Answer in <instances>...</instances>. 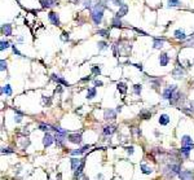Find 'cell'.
<instances>
[{"label": "cell", "instance_id": "1", "mask_svg": "<svg viewBox=\"0 0 194 180\" xmlns=\"http://www.w3.org/2000/svg\"><path fill=\"white\" fill-rule=\"evenodd\" d=\"M163 172L168 176V178H173L175 175H179L181 172V166L179 163H170V165H167V167L163 170Z\"/></svg>", "mask_w": 194, "mask_h": 180}, {"label": "cell", "instance_id": "2", "mask_svg": "<svg viewBox=\"0 0 194 180\" xmlns=\"http://www.w3.org/2000/svg\"><path fill=\"white\" fill-rule=\"evenodd\" d=\"M177 91V86H175V84H172V86H168L166 90L163 91V93H162V99L163 100H172L175 93H176Z\"/></svg>", "mask_w": 194, "mask_h": 180}, {"label": "cell", "instance_id": "3", "mask_svg": "<svg viewBox=\"0 0 194 180\" xmlns=\"http://www.w3.org/2000/svg\"><path fill=\"white\" fill-rule=\"evenodd\" d=\"M67 140H69V141L71 143V144H78V145H79V144H82V135H80V133H69V136H67Z\"/></svg>", "mask_w": 194, "mask_h": 180}, {"label": "cell", "instance_id": "4", "mask_svg": "<svg viewBox=\"0 0 194 180\" xmlns=\"http://www.w3.org/2000/svg\"><path fill=\"white\" fill-rule=\"evenodd\" d=\"M54 141V136L52 135L51 132H45V135L43 137V145L47 148V146H51Z\"/></svg>", "mask_w": 194, "mask_h": 180}, {"label": "cell", "instance_id": "5", "mask_svg": "<svg viewBox=\"0 0 194 180\" xmlns=\"http://www.w3.org/2000/svg\"><path fill=\"white\" fill-rule=\"evenodd\" d=\"M180 180H194V174L189 170H183L179 174Z\"/></svg>", "mask_w": 194, "mask_h": 180}, {"label": "cell", "instance_id": "6", "mask_svg": "<svg viewBox=\"0 0 194 180\" xmlns=\"http://www.w3.org/2000/svg\"><path fill=\"white\" fill-rule=\"evenodd\" d=\"M48 19L52 22V25H54V26H60V17H58V14L57 13H54V12H51L49 14H48Z\"/></svg>", "mask_w": 194, "mask_h": 180}, {"label": "cell", "instance_id": "7", "mask_svg": "<svg viewBox=\"0 0 194 180\" xmlns=\"http://www.w3.org/2000/svg\"><path fill=\"white\" fill-rule=\"evenodd\" d=\"M172 75H173V78H176V79H181V78L184 77V70H183V67H181L180 65H177V66L173 69Z\"/></svg>", "mask_w": 194, "mask_h": 180}, {"label": "cell", "instance_id": "8", "mask_svg": "<svg viewBox=\"0 0 194 180\" xmlns=\"http://www.w3.org/2000/svg\"><path fill=\"white\" fill-rule=\"evenodd\" d=\"M115 117H116V112H114L111 109H106L105 113H103V118L106 120H113V119H115Z\"/></svg>", "mask_w": 194, "mask_h": 180}, {"label": "cell", "instance_id": "9", "mask_svg": "<svg viewBox=\"0 0 194 180\" xmlns=\"http://www.w3.org/2000/svg\"><path fill=\"white\" fill-rule=\"evenodd\" d=\"M170 120H171L170 115L164 113V114H160V115H159V119H158V122H159L160 126H167V124L170 123Z\"/></svg>", "mask_w": 194, "mask_h": 180}, {"label": "cell", "instance_id": "10", "mask_svg": "<svg viewBox=\"0 0 194 180\" xmlns=\"http://www.w3.org/2000/svg\"><path fill=\"white\" fill-rule=\"evenodd\" d=\"M168 62H170V57L167 53H160L159 55V65L160 66H167Z\"/></svg>", "mask_w": 194, "mask_h": 180}, {"label": "cell", "instance_id": "11", "mask_svg": "<svg viewBox=\"0 0 194 180\" xmlns=\"http://www.w3.org/2000/svg\"><path fill=\"white\" fill-rule=\"evenodd\" d=\"M193 149V145H188V146H181V149H180V153H181V156L184 157V158H189V153H190V150Z\"/></svg>", "mask_w": 194, "mask_h": 180}, {"label": "cell", "instance_id": "12", "mask_svg": "<svg viewBox=\"0 0 194 180\" xmlns=\"http://www.w3.org/2000/svg\"><path fill=\"white\" fill-rule=\"evenodd\" d=\"M127 11H128V5H127V4H123L121 8H119V11L115 13V17H118V18L123 17V16L127 14Z\"/></svg>", "mask_w": 194, "mask_h": 180}, {"label": "cell", "instance_id": "13", "mask_svg": "<svg viewBox=\"0 0 194 180\" xmlns=\"http://www.w3.org/2000/svg\"><path fill=\"white\" fill-rule=\"evenodd\" d=\"M181 145L188 146V145H193V139L189 135H184L181 137Z\"/></svg>", "mask_w": 194, "mask_h": 180}, {"label": "cell", "instance_id": "14", "mask_svg": "<svg viewBox=\"0 0 194 180\" xmlns=\"http://www.w3.org/2000/svg\"><path fill=\"white\" fill-rule=\"evenodd\" d=\"M82 161L83 159H79V158H71L70 162H71V170L73 171H76V169L82 165Z\"/></svg>", "mask_w": 194, "mask_h": 180}, {"label": "cell", "instance_id": "15", "mask_svg": "<svg viewBox=\"0 0 194 180\" xmlns=\"http://www.w3.org/2000/svg\"><path fill=\"white\" fill-rule=\"evenodd\" d=\"M52 79H53L54 82H57V83H60V84H63V86H66V87H69V83H67L66 80L63 79L62 77H60V75H56V74H52Z\"/></svg>", "mask_w": 194, "mask_h": 180}, {"label": "cell", "instance_id": "16", "mask_svg": "<svg viewBox=\"0 0 194 180\" xmlns=\"http://www.w3.org/2000/svg\"><path fill=\"white\" fill-rule=\"evenodd\" d=\"M1 32H3V35H8V37H11L12 35V26L9 24H4L1 26Z\"/></svg>", "mask_w": 194, "mask_h": 180}, {"label": "cell", "instance_id": "17", "mask_svg": "<svg viewBox=\"0 0 194 180\" xmlns=\"http://www.w3.org/2000/svg\"><path fill=\"white\" fill-rule=\"evenodd\" d=\"M91 148V146L89 145H84L83 146V148H80V149H76V150H71V154H73V156H80V154H83V153H86L87 152V150H88Z\"/></svg>", "mask_w": 194, "mask_h": 180}, {"label": "cell", "instance_id": "18", "mask_svg": "<svg viewBox=\"0 0 194 180\" xmlns=\"http://www.w3.org/2000/svg\"><path fill=\"white\" fill-rule=\"evenodd\" d=\"M40 4L43 8H52L56 5V0H40Z\"/></svg>", "mask_w": 194, "mask_h": 180}, {"label": "cell", "instance_id": "19", "mask_svg": "<svg viewBox=\"0 0 194 180\" xmlns=\"http://www.w3.org/2000/svg\"><path fill=\"white\" fill-rule=\"evenodd\" d=\"M173 35H175V38L179 39V40H185L186 39L185 32H184V30H181V29H177V30L173 32Z\"/></svg>", "mask_w": 194, "mask_h": 180}, {"label": "cell", "instance_id": "20", "mask_svg": "<svg viewBox=\"0 0 194 180\" xmlns=\"http://www.w3.org/2000/svg\"><path fill=\"white\" fill-rule=\"evenodd\" d=\"M115 126H105L103 127V135H106V136H110V135H113V133L115 132Z\"/></svg>", "mask_w": 194, "mask_h": 180}, {"label": "cell", "instance_id": "21", "mask_svg": "<svg viewBox=\"0 0 194 180\" xmlns=\"http://www.w3.org/2000/svg\"><path fill=\"white\" fill-rule=\"evenodd\" d=\"M140 169H141V172H142V174H145V175H150L151 172H153V169L149 167V166H146L145 163H141Z\"/></svg>", "mask_w": 194, "mask_h": 180}, {"label": "cell", "instance_id": "22", "mask_svg": "<svg viewBox=\"0 0 194 180\" xmlns=\"http://www.w3.org/2000/svg\"><path fill=\"white\" fill-rule=\"evenodd\" d=\"M163 44H164V39H158V38H155L154 40H153V47L157 48V49H159V48L163 47Z\"/></svg>", "mask_w": 194, "mask_h": 180}, {"label": "cell", "instance_id": "23", "mask_svg": "<svg viewBox=\"0 0 194 180\" xmlns=\"http://www.w3.org/2000/svg\"><path fill=\"white\" fill-rule=\"evenodd\" d=\"M116 88H118V91L121 92L122 95H124L126 92H127V84L123 83V82H119L118 84H116Z\"/></svg>", "mask_w": 194, "mask_h": 180}, {"label": "cell", "instance_id": "24", "mask_svg": "<svg viewBox=\"0 0 194 180\" xmlns=\"http://www.w3.org/2000/svg\"><path fill=\"white\" fill-rule=\"evenodd\" d=\"M1 93H5L6 96H11V95H12V88H11V86H9V84H5V86H3Z\"/></svg>", "mask_w": 194, "mask_h": 180}, {"label": "cell", "instance_id": "25", "mask_svg": "<svg viewBox=\"0 0 194 180\" xmlns=\"http://www.w3.org/2000/svg\"><path fill=\"white\" fill-rule=\"evenodd\" d=\"M96 96V87H92V88H89L88 90V92H87V99L91 100V99H93V97Z\"/></svg>", "mask_w": 194, "mask_h": 180}, {"label": "cell", "instance_id": "26", "mask_svg": "<svg viewBox=\"0 0 194 180\" xmlns=\"http://www.w3.org/2000/svg\"><path fill=\"white\" fill-rule=\"evenodd\" d=\"M138 115H140V118H142V119H149L151 117V113L148 112V110H141Z\"/></svg>", "mask_w": 194, "mask_h": 180}, {"label": "cell", "instance_id": "27", "mask_svg": "<svg viewBox=\"0 0 194 180\" xmlns=\"http://www.w3.org/2000/svg\"><path fill=\"white\" fill-rule=\"evenodd\" d=\"M111 25L114 26V27H122V21H121V18L114 17V18L111 19Z\"/></svg>", "mask_w": 194, "mask_h": 180}, {"label": "cell", "instance_id": "28", "mask_svg": "<svg viewBox=\"0 0 194 180\" xmlns=\"http://www.w3.org/2000/svg\"><path fill=\"white\" fill-rule=\"evenodd\" d=\"M98 51H105V49H109V44L106 43V42H103V40H101V42H98Z\"/></svg>", "mask_w": 194, "mask_h": 180}, {"label": "cell", "instance_id": "29", "mask_svg": "<svg viewBox=\"0 0 194 180\" xmlns=\"http://www.w3.org/2000/svg\"><path fill=\"white\" fill-rule=\"evenodd\" d=\"M141 91H142V86H141V84H135V86H133V92H135V95L140 96Z\"/></svg>", "mask_w": 194, "mask_h": 180}, {"label": "cell", "instance_id": "30", "mask_svg": "<svg viewBox=\"0 0 194 180\" xmlns=\"http://www.w3.org/2000/svg\"><path fill=\"white\" fill-rule=\"evenodd\" d=\"M91 70H92V74H95V75H100V73H101V69H100V65H93Z\"/></svg>", "mask_w": 194, "mask_h": 180}, {"label": "cell", "instance_id": "31", "mask_svg": "<svg viewBox=\"0 0 194 180\" xmlns=\"http://www.w3.org/2000/svg\"><path fill=\"white\" fill-rule=\"evenodd\" d=\"M168 3H170V6H180L181 5V1L180 0H168Z\"/></svg>", "mask_w": 194, "mask_h": 180}, {"label": "cell", "instance_id": "32", "mask_svg": "<svg viewBox=\"0 0 194 180\" xmlns=\"http://www.w3.org/2000/svg\"><path fill=\"white\" fill-rule=\"evenodd\" d=\"M8 47H9V43H8V42H4V40L0 42V49H1V51L6 49Z\"/></svg>", "mask_w": 194, "mask_h": 180}, {"label": "cell", "instance_id": "33", "mask_svg": "<svg viewBox=\"0 0 194 180\" xmlns=\"http://www.w3.org/2000/svg\"><path fill=\"white\" fill-rule=\"evenodd\" d=\"M97 34L101 35V37H109V31L106 30V29H102V30H98L97 31Z\"/></svg>", "mask_w": 194, "mask_h": 180}, {"label": "cell", "instance_id": "34", "mask_svg": "<svg viewBox=\"0 0 194 180\" xmlns=\"http://www.w3.org/2000/svg\"><path fill=\"white\" fill-rule=\"evenodd\" d=\"M39 130H41V131H45V132H48V130H51V127L48 126V124H39Z\"/></svg>", "mask_w": 194, "mask_h": 180}, {"label": "cell", "instance_id": "35", "mask_svg": "<svg viewBox=\"0 0 194 180\" xmlns=\"http://www.w3.org/2000/svg\"><path fill=\"white\" fill-rule=\"evenodd\" d=\"M126 152H127L129 156H132V154H133V152H135V148H133V146H132V145L126 146Z\"/></svg>", "mask_w": 194, "mask_h": 180}, {"label": "cell", "instance_id": "36", "mask_svg": "<svg viewBox=\"0 0 194 180\" xmlns=\"http://www.w3.org/2000/svg\"><path fill=\"white\" fill-rule=\"evenodd\" d=\"M1 153H3V154H11V153H13V150L11 148H4V146H3V148H1Z\"/></svg>", "mask_w": 194, "mask_h": 180}, {"label": "cell", "instance_id": "37", "mask_svg": "<svg viewBox=\"0 0 194 180\" xmlns=\"http://www.w3.org/2000/svg\"><path fill=\"white\" fill-rule=\"evenodd\" d=\"M61 39H62L63 42H67L70 39V37H69V32H66V31H63L62 32V37H61Z\"/></svg>", "mask_w": 194, "mask_h": 180}, {"label": "cell", "instance_id": "38", "mask_svg": "<svg viewBox=\"0 0 194 180\" xmlns=\"http://www.w3.org/2000/svg\"><path fill=\"white\" fill-rule=\"evenodd\" d=\"M0 65H1V66H0V70H1V71H4L5 69H6V61L1 60V61H0Z\"/></svg>", "mask_w": 194, "mask_h": 180}, {"label": "cell", "instance_id": "39", "mask_svg": "<svg viewBox=\"0 0 194 180\" xmlns=\"http://www.w3.org/2000/svg\"><path fill=\"white\" fill-rule=\"evenodd\" d=\"M111 3H113V5H116V6H122L123 5L122 0H111Z\"/></svg>", "mask_w": 194, "mask_h": 180}, {"label": "cell", "instance_id": "40", "mask_svg": "<svg viewBox=\"0 0 194 180\" xmlns=\"http://www.w3.org/2000/svg\"><path fill=\"white\" fill-rule=\"evenodd\" d=\"M29 145H30V140H29V139H26V140L22 141V146H24V148H27Z\"/></svg>", "mask_w": 194, "mask_h": 180}, {"label": "cell", "instance_id": "41", "mask_svg": "<svg viewBox=\"0 0 194 180\" xmlns=\"http://www.w3.org/2000/svg\"><path fill=\"white\" fill-rule=\"evenodd\" d=\"M12 48H13V52H14V55H17V56H21V52H19V51L17 49L16 44H14V45H12Z\"/></svg>", "mask_w": 194, "mask_h": 180}, {"label": "cell", "instance_id": "42", "mask_svg": "<svg viewBox=\"0 0 194 180\" xmlns=\"http://www.w3.org/2000/svg\"><path fill=\"white\" fill-rule=\"evenodd\" d=\"M132 131H133V132H135V133H136V135H137V136H141V130L138 128V127H135V128L132 130Z\"/></svg>", "mask_w": 194, "mask_h": 180}, {"label": "cell", "instance_id": "43", "mask_svg": "<svg viewBox=\"0 0 194 180\" xmlns=\"http://www.w3.org/2000/svg\"><path fill=\"white\" fill-rule=\"evenodd\" d=\"M83 4H84V6H86V8H91V0H84L83 1Z\"/></svg>", "mask_w": 194, "mask_h": 180}, {"label": "cell", "instance_id": "44", "mask_svg": "<svg viewBox=\"0 0 194 180\" xmlns=\"http://www.w3.org/2000/svg\"><path fill=\"white\" fill-rule=\"evenodd\" d=\"M95 86H96V87H101V86H102V82L96 79V80H95Z\"/></svg>", "mask_w": 194, "mask_h": 180}, {"label": "cell", "instance_id": "45", "mask_svg": "<svg viewBox=\"0 0 194 180\" xmlns=\"http://www.w3.org/2000/svg\"><path fill=\"white\" fill-rule=\"evenodd\" d=\"M190 110H192V113L194 112V101H192V103H190Z\"/></svg>", "mask_w": 194, "mask_h": 180}, {"label": "cell", "instance_id": "46", "mask_svg": "<svg viewBox=\"0 0 194 180\" xmlns=\"http://www.w3.org/2000/svg\"><path fill=\"white\" fill-rule=\"evenodd\" d=\"M133 66H136V67H137V69H140V71L142 70V65H141V64H140V65H138V64H135Z\"/></svg>", "mask_w": 194, "mask_h": 180}, {"label": "cell", "instance_id": "47", "mask_svg": "<svg viewBox=\"0 0 194 180\" xmlns=\"http://www.w3.org/2000/svg\"><path fill=\"white\" fill-rule=\"evenodd\" d=\"M97 180H103V175L102 174H98V175H97Z\"/></svg>", "mask_w": 194, "mask_h": 180}, {"label": "cell", "instance_id": "48", "mask_svg": "<svg viewBox=\"0 0 194 180\" xmlns=\"http://www.w3.org/2000/svg\"><path fill=\"white\" fill-rule=\"evenodd\" d=\"M121 112H122V105L116 106V113H121Z\"/></svg>", "mask_w": 194, "mask_h": 180}, {"label": "cell", "instance_id": "49", "mask_svg": "<svg viewBox=\"0 0 194 180\" xmlns=\"http://www.w3.org/2000/svg\"><path fill=\"white\" fill-rule=\"evenodd\" d=\"M88 80H91L89 77H88V78H83V79H82V82H88Z\"/></svg>", "mask_w": 194, "mask_h": 180}]
</instances>
